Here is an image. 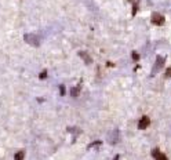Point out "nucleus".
Returning <instances> with one entry per match:
<instances>
[{
  "label": "nucleus",
  "instance_id": "nucleus-13",
  "mask_svg": "<svg viewBox=\"0 0 171 160\" xmlns=\"http://www.w3.org/2000/svg\"><path fill=\"white\" fill-rule=\"evenodd\" d=\"M59 88H61V95H63V94H65V87H63V86H61V87H59Z\"/></svg>",
  "mask_w": 171,
  "mask_h": 160
},
{
  "label": "nucleus",
  "instance_id": "nucleus-9",
  "mask_svg": "<svg viewBox=\"0 0 171 160\" xmlns=\"http://www.w3.org/2000/svg\"><path fill=\"white\" fill-rule=\"evenodd\" d=\"M46 76H47V70H43V72L39 75V78H40L41 80H43V79H46Z\"/></svg>",
  "mask_w": 171,
  "mask_h": 160
},
{
  "label": "nucleus",
  "instance_id": "nucleus-14",
  "mask_svg": "<svg viewBox=\"0 0 171 160\" xmlns=\"http://www.w3.org/2000/svg\"><path fill=\"white\" fill-rule=\"evenodd\" d=\"M115 160H119V156H116V157H115Z\"/></svg>",
  "mask_w": 171,
  "mask_h": 160
},
{
  "label": "nucleus",
  "instance_id": "nucleus-11",
  "mask_svg": "<svg viewBox=\"0 0 171 160\" xmlns=\"http://www.w3.org/2000/svg\"><path fill=\"white\" fill-rule=\"evenodd\" d=\"M98 145H101V142H99V141H95L94 144H91V145H90V148L91 146H98Z\"/></svg>",
  "mask_w": 171,
  "mask_h": 160
},
{
  "label": "nucleus",
  "instance_id": "nucleus-2",
  "mask_svg": "<svg viewBox=\"0 0 171 160\" xmlns=\"http://www.w3.org/2000/svg\"><path fill=\"white\" fill-rule=\"evenodd\" d=\"M25 41L29 43L31 46H39V39L35 35H26L25 36Z\"/></svg>",
  "mask_w": 171,
  "mask_h": 160
},
{
  "label": "nucleus",
  "instance_id": "nucleus-6",
  "mask_svg": "<svg viewBox=\"0 0 171 160\" xmlns=\"http://www.w3.org/2000/svg\"><path fill=\"white\" fill-rule=\"evenodd\" d=\"M24 159H25V152H18L15 155V157H14V160H24Z\"/></svg>",
  "mask_w": 171,
  "mask_h": 160
},
{
  "label": "nucleus",
  "instance_id": "nucleus-8",
  "mask_svg": "<svg viewBox=\"0 0 171 160\" xmlns=\"http://www.w3.org/2000/svg\"><path fill=\"white\" fill-rule=\"evenodd\" d=\"M80 57L86 61V64H90V62H91V60L88 58V57H87V54H86V53H80Z\"/></svg>",
  "mask_w": 171,
  "mask_h": 160
},
{
  "label": "nucleus",
  "instance_id": "nucleus-7",
  "mask_svg": "<svg viewBox=\"0 0 171 160\" xmlns=\"http://www.w3.org/2000/svg\"><path fill=\"white\" fill-rule=\"evenodd\" d=\"M79 91H80V88H79V87H75V88H72V91H71V95L77 97L79 95Z\"/></svg>",
  "mask_w": 171,
  "mask_h": 160
},
{
  "label": "nucleus",
  "instance_id": "nucleus-5",
  "mask_svg": "<svg viewBox=\"0 0 171 160\" xmlns=\"http://www.w3.org/2000/svg\"><path fill=\"white\" fill-rule=\"evenodd\" d=\"M163 65H164V58L159 57L156 60V62H155V70H159L160 68H163Z\"/></svg>",
  "mask_w": 171,
  "mask_h": 160
},
{
  "label": "nucleus",
  "instance_id": "nucleus-12",
  "mask_svg": "<svg viewBox=\"0 0 171 160\" xmlns=\"http://www.w3.org/2000/svg\"><path fill=\"white\" fill-rule=\"evenodd\" d=\"M166 75H167V78H171V68H168V69H167Z\"/></svg>",
  "mask_w": 171,
  "mask_h": 160
},
{
  "label": "nucleus",
  "instance_id": "nucleus-1",
  "mask_svg": "<svg viewBox=\"0 0 171 160\" xmlns=\"http://www.w3.org/2000/svg\"><path fill=\"white\" fill-rule=\"evenodd\" d=\"M164 21H166V19H164V17H163V15H160V14H153L152 15V22L155 23V25H163V23H164Z\"/></svg>",
  "mask_w": 171,
  "mask_h": 160
},
{
  "label": "nucleus",
  "instance_id": "nucleus-3",
  "mask_svg": "<svg viewBox=\"0 0 171 160\" xmlns=\"http://www.w3.org/2000/svg\"><path fill=\"white\" fill-rule=\"evenodd\" d=\"M149 123H150L149 117H148V116H144V117L141 119V122L138 123V128H140V130H145V128L149 126Z\"/></svg>",
  "mask_w": 171,
  "mask_h": 160
},
{
  "label": "nucleus",
  "instance_id": "nucleus-10",
  "mask_svg": "<svg viewBox=\"0 0 171 160\" xmlns=\"http://www.w3.org/2000/svg\"><path fill=\"white\" fill-rule=\"evenodd\" d=\"M133 60H134V61H138V60H140V55L137 54V53H133Z\"/></svg>",
  "mask_w": 171,
  "mask_h": 160
},
{
  "label": "nucleus",
  "instance_id": "nucleus-4",
  "mask_svg": "<svg viewBox=\"0 0 171 160\" xmlns=\"http://www.w3.org/2000/svg\"><path fill=\"white\" fill-rule=\"evenodd\" d=\"M152 153H153V157H155L156 160H167L166 155L160 153V151H159V149H155V151H153Z\"/></svg>",
  "mask_w": 171,
  "mask_h": 160
}]
</instances>
